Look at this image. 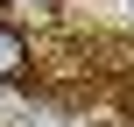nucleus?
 <instances>
[{
    "label": "nucleus",
    "mask_w": 134,
    "mask_h": 127,
    "mask_svg": "<svg viewBox=\"0 0 134 127\" xmlns=\"http://www.w3.org/2000/svg\"><path fill=\"white\" fill-rule=\"evenodd\" d=\"M71 7H85L92 28H120V35H134V0H71Z\"/></svg>",
    "instance_id": "1"
},
{
    "label": "nucleus",
    "mask_w": 134,
    "mask_h": 127,
    "mask_svg": "<svg viewBox=\"0 0 134 127\" xmlns=\"http://www.w3.org/2000/svg\"><path fill=\"white\" fill-rule=\"evenodd\" d=\"M21 71H28V42H21V28L0 21V85H14Z\"/></svg>",
    "instance_id": "2"
}]
</instances>
